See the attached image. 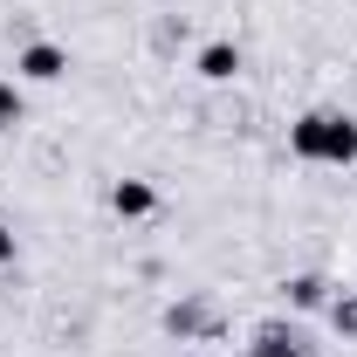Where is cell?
<instances>
[{
	"label": "cell",
	"mask_w": 357,
	"mask_h": 357,
	"mask_svg": "<svg viewBox=\"0 0 357 357\" xmlns=\"http://www.w3.org/2000/svg\"><path fill=\"white\" fill-rule=\"evenodd\" d=\"M289 151L303 165H357V117H344V110H303L289 124Z\"/></svg>",
	"instance_id": "6da1fadb"
},
{
	"label": "cell",
	"mask_w": 357,
	"mask_h": 357,
	"mask_svg": "<svg viewBox=\"0 0 357 357\" xmlns=\"http://www.w3.org/2000/svg\"><path fill=\"white\" fill-rule=\"evenodd\" d=\"M14 76H21V83H62V76H69V48L28 42L21 55H14Z\"/></svg>",
	"instance_id": "7a4b0ae2"
},
{
	"label": "cell",
	"mask_w": 357,
	"mask_h": 357,
	"mask_svg": "<svg viewBox=\"0 0 357 357\" xmlns=\"http://www.w3.org/2000/svg\"><path fill=\"white\" fill-rule=\"evenodd\" d=\"M248 357H316L296 330H282V323H261L255 330V344H248Z\"/></svg>",
	"instance_id": "3957f363"
},
{
	"label": "cell",
	"mask_w": 357,
	"mask_h": 357,
	"mask_svg": "<svg viewBox=\"0 0 357 357\" xmlns=\"http://www.w3.org/2000/svg\"><path fill=\"white\" fill-rule=\"evenodd\" d=\"M199 76H206V83H234V76H241V48L234 42H206L199 48Z\"/></svg>",
	"instance_id": "277c9868"
},
{
	"label": "cell",
	"mask_w": 357,
	"mask_h": 357,
	"mask_svg": "<svg viewBox=\"0 0 357 357\" xmlns=\"http://www.w3.org/2000/svg\"><path fill=\"white\" fill-rule=\"evenodd\" d=\"M110 206H117L124 220H144V213L158 206V192H151L144 178H117V192H110Z\"/></svg>",
	"instance_id": "5b68a950"
},
{
	"label": "cell",
	"mask_w": 357,
	"mask_h": 357,
	"mask_svg": "<svg viewBox=\"0 0 357 357\" xmlns=\"http://www.w3.org/2000/svg\"><path fill=\"white\" fill-rule=\"evenodd\" d=\"M289 303H296V310H316V303H323V282H316V275H296V282H289Z\"/></svg>",
	"instance_id": "8992f818"
},
{
	"label": "cell",
	"mask_w": 357,
	"mask_h": 357,
	"mask_svg": "<svg viewBox=\"0 0 357 357\" xmlns=\"http://www.w3.org/2000/svg\"><path fill=\"white\" fill-rule=\"evenodd\" d=\"M14 124H21V89L0 83V131H14Z\"/></svg>",
	"instance_id": "52a82bcc"
},
{
	"label": "cell",
	"mask_w": 357,
	"mask_h": 357,
	"mask_svg": "<svg viewBox=\"0 0 357 357\" xmlns=\"http://www.w3.org/2000/svg\"><path fill=\"white\" fill-rule=\"evenodd\" d=\"M7 261H14V227L0 220V268H7Z\"/></svg>",
	"instance_id": "ba28073f"
}]
</instances>
